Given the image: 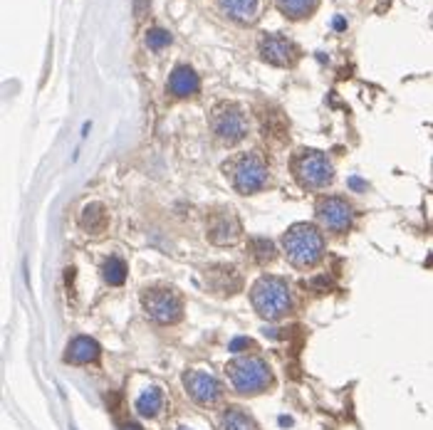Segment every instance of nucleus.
Returning <instances> with one entry per match:
<instances>
[{
    "instance_id": "nucleus-1",
    "label": "nucleus",
    "mask_w": 433,
    "mask_h": 430,
    "mask_svg": "<svg viewBox=\"0 0 433 430\" xmlns=\"http://www.w3.org/2000/svg\"><path fill=\"white\" fill-rule=\"evenodd\" d=\"M282 247H285L287 260L298 268H312L322 260L324 240L322 233L309 223H298L282 235Z\"/></svg>"
},
{
    "instance_id": "nucleus-2",
    "label": "nucleus",
    "mask_w": 433,
    "mask_h": 430,
    "mask_svg": "<svg viewBox=\"0 0 433 430\" xmlns=\"http://www.w3.org/2000/svg\"><path fill=\"white\" fill-rule=\"evenodd\" d=\"M251 302L262 319L277 321L293 307L290 284L280 277H260L251 289Z\"/></svg>"
},
{
    "instance_id": "nucleus-3",
    "label": "nucleus",
    "mask_w": 433,
    "mask_h": 430,
    "mask_svg": "<svg viewBox=\"0 0 433 430\" xmlns=\"http://www.w3.org/2000/svg\"><path fill=\"white\" fill-rule=\"evenodd\" d=\"M225 371L240 396L262 394L272 386V371L260 356H238L228 363Z\"/></svg>"
},
{
    "instance_id": "nucleus-4",
    "label": "nucleus",
    "mask_w": 433,
    "mask_h": 430,
    "mask_svg": "<svg viewBox=\"0 0 433 430\" xmlns=\"http://www.w3.org/2000/svg\"><path fill=\"white\" fill-rule=\"evenodd\" d=\"M293 176L305 190H317L324 188L327 183H332L334 179V166L329 161L327 153L314 151V148H305L290 163Z\"/></svg>"
},
{
    "instance_id": "nucleus-5",
    "label": "nucleus",
    "mask_w": 433,
    "mask_h": 430,
    "mask_svg": "<svg viewBox=\"0 0 433 430\" xmlns=\"http://www.w3.org/2000/svg\"><path fill=\"white\" fill-rule=\"evenodd\" d=\"M225 171H228L230 181H233L235 190L243 195L258 193L260 188H265L267 179H270L265 161L258 153H240V156H235L225 166Z\"/></svg>"
},
{
    "instance_id": "nucleus-6",
    "label": "nucleus",
    "mask_w": 433,
    "mask_h": 430,
    "mask_svg": "<svg viewBox=\"0 0 433 430\" xmlns=\"http://www.w3.org/2000/svg\"><path fill=\"white\" fill-rule=\"evenodd\" d=\"M141 305L159 324H176L183 314V302L168 287H149L141 292Z\"/></svg>"
},
{
    "instance_id": "nucleus-7",
    "label": "nucleus",
    "mask_w": 433,
    "mask_h": 430,
    "mask_svg": "<svg viewBox=\"0 0 433 430\" xmlns=\"http://www.w3.org/2000/svg\"><path fill=\"white\" fill-rule=\"evenodd\" d=\"M211 129L223 144L233 146V144L243 141L248 134V121L243 116V111L235 104H220L211 116Z\"/></svg>"
},
{
    "instance_id": "nucleus-8",
    "label": "nucleus",
    "mask_w": 433,
    "mask_h": 430,
    "mask_svg": "<svg viewBox=\"0 0 433 430\" xmlns=\"http://www.w3.org/2000/svg\"><path fill=\"white\" fill-rule=\"evenodd\" d=\"M314 213H317L319 223H322L329 233H337V235L349 230L352 221H354V208H352L345 198H340V195H322V198L317 200Z\"/></svg>"
},
{
    "instance_id": "nucleus-9",
    "label": "nucleus",
    "mask_w": 433,
    "mask_h": 430,
    "mask_svg": "<svg viewBox=\"0 0 433 430\" xmlns=\"http://www.w3.org/2000/svg\"><path fill=\"white\" fill-rule=\"evenodd\" d=\"M183 386L191 394V398L201 405H213L223 396V386L215 376L204 371H188L183 373Z\"/></svg>"
},
{
    "instance_id": "nucleus-10",
    "label": "nucleus",
    "mask_w": 433,
    "mask_h": 430,
    "mask_svg": "<svg viewBox=\"0 0 433 430\" xmlns=\"http://www.w3.org/2000/svg\"><path fill=\"white\" fill-rule=\"evenodd\" d=\"M260 57L277 67H287L298 57V48L282 35H265L260 42Z\"/></svg>"
},
{
    "instance_id": "nucleus-11",
    "label": "nucleus",
    "mask_w": 433,
    "mask_h": 430,
    "mask_svg": "<svg viewBox=\"0 0 433 430\" xmlns=\"http://www.w3.org/2000/svg\"><path fill=\"white\" fill-rule=\"evenodd\" d=\"M240 235V223L233 213L223 210L218 215H211V223H208V240L213 245H230L235 242Z\"/></svg>"
},
{
    "instance_id": "nucleus-12",
    "label": "nucleus",
    "mask_w": 433,
    "mask_h": 430,
    "mask_svg": "<svg viewBox=\"0 0 433 430\" xmlns=\"http://www.w3.org/2000/svg\"><path fill=\"white\" fill-rule=\"evenodd\" d=\"M100 344L92 339V336H77V339L69 341L67 354H65V361L67 363H92L100 359Z\"/></svg>"
},
{
    "instance_id": "nucleus-13",
    "label": "nucleus",
    "mask_w": 433,
    "mask_h": 430,
    "mask_svg": "<svg viewBox=\"0 0 433 430\" xmlns=\"http://www.w3.org/2000/svg\"><path fill=\"white\" fill-rule=\"evenodd\" d=\"M201 90V82L196 77V72L191 67H176L168 77V92L178 99H186V97L196 95Z\"/></svg>"
},
{
    "instance_id": "nucleus-14",
    "label": "nucleus",
    "mask_w": 433,
    "mask_h": 430,
    "mask_svg": "<svg viewBox=\"0 0 433 430\" xmlns=\"http://www.w3.org/2000/svg\"><path fill=\"white\" fill-rule=\"evenodd\" d=\"M220 11L225 18L235 22H253L260 8V0H218Z\"/></svg>"
},
{
    "instance_id": "nucleus-15",
    "label": "nucleus",
    "mask_w": 433,
    "mask_h": 430,
    "mask_svg": "<svg viewBox=\"0 0 433 430\" xmlns=\"http://www.w3.org/2000/svg\"><path fill=\"white\" fill-rule=\"evenodd\" d=\"M319 0H275V6L280 8L282 15L293 18V20H302V18L312 15Z\"/></svg>"
},
{
    "instance_id": "nucleus-16",
    "label": "nucleus",
    "mask_w": 433,
    "mask_h": 430,
    "mask_svg": "<svg viewBox=\"0 0 433 430\" xmlns=\"http://www.w3.org/2000/svg\"><path fill=\"white\" fill-rule=\"evenodd\" d=\"M161 405H164V394H161V389H156V386L147 389L139 396V401H136V410H139L144 418H154V415H159Z\"/></svg>"
},
{
    "instance_id": "nucleus-17",
    "label": "nucleus",
    "mask_w": 433,
    "mask_h": 430,
    "mask_svg": "<svg viewBox=\"0 0 433 430\" xmlns=\"http://www.w3.org/2000/svg\"><path fill=\"white\" fill-rule=\"evenodd\" d=\"M220 430H258V425L246 410L228 408L220 418Z\"/></svg>"
},
{
    "instance_id": "nucleus-18",
    "label": "nucleus",
    "mask_w": 433,
    "mask_h": 430,
    "mask_svg": "<svg viewBox=\"0 0 433 430\" xmlns=\"http://www.w3.org/2000/svg\"><path fill=\"white\" fill-rule=\"evenodd\" d=\"M82 228L87 233H92V235L94 233H102L107 228V210L100 203L87 205L82 213Z\"/></svg>"
},
{
    "instance_id": "nucleus-19",
    "label": "nucleus",
    "mask_w": 433,
    "mask_h": 430,
    "mask_svg": "<svg viewBox=\"0 0 433 430\" xmlns=\"http://www.w3.org/2000/svg\"><path fill=\"white\" fill-rule=\"evenodd\" d=\"M102 275H105V279L109 284H121L126 279V265L124 260H119V257H109L105 265H102Z\"/></svg>"
},
{
    "instance_id": "nucleus-20",
    "label": "nucleus",
    "mask_w": 433,
    "mask_h": 430,
    "mask_svg": "<svg viewBox=\"0 0 433 430\" xmlns=\"http://www.w3.org/2000/svg\"><path fill=\"white\" fill-rule=\"evenodd\" d=\"M248 250L253 252L255 263H260V265L270 263L272 257H275V245H272L267 237H253L251 245H248Z\"/></svg>"
},
{
    "instance_id": "nucleus-21",
    "label": "nucleus",
    "mask_w": 433,
    "mask_h": 430,
    "mask_svg": "<svg viewBox=\"0 0 433 430\" xmlns=\"http://www.w3.org/2000/svg\"><path fill=\"white\" fill-rule=\"evenodd\" d=\"M168 42H171V35H168L164 27H152V30L147 32V45L152 50H161L166 48Z\"/></svg>"
},
{
    "instance_id": "nucleus-22",
    "label": "nucleus",
    "mask_w": 433,
    "mask_h": 430,
    "mask_svg": "<svg viewBox=\"0 0 433 430\" xmlns=\"http://www.w3.org/2000/svg\"><path fill=\"white\" fill-rule=\"evenodd\" d=\"M253 347V341L251 339H243V336H238V339L230 341V352L233 354H240L243 349H251Z\"/></svg>"
},
{
    "instance_id": "nucleus-23",
    "label": "nucleus",
    "mask_w": 433,
    "mask_h": 430,
    "mask_svg": "<svg viewBox=\"0 0 433 430\" xmlns=\"http://www.w3.org/2000/svg\"><path fill=\"white\" fill-rule=\"evenodd\" d=\"M121 430H141V428H139V425H136V423H126Z\"/></svg>"
},
{
    "instance_id": "nucleus-24",
    "label": "nucleus",
    "mask_w": 433,
    "mask_h": 430,
    "mask_svg": "<svg viewBox=\"0 0 433 430\" xmlns=\"http://www.w3.org/2000/svg\"><path fill=\"white\" fill-rule=\"evenodd\" d=\"M178 430H191V428H178Z\"/></svg>"
}]
</instances>
